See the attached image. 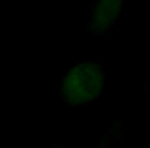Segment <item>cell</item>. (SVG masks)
I'll return each mask as SVG.
<instances>
[{
  "mask_svg": "<svg viewBox=\"0 0 150 148\" xmlns=\"http://www.w3.org/2000/svg\"><path fill=\"white\" fill-rule=\"evenodd\" d=\"M102 65L90 61H81L71 66L63 77L60 97L69 107H78L97 99L105 84Z\"/></svg>",
  "mask_w": 150,
  "mask_h": 148,
  "instance_id": "1",
  "label": "cell"
},
{
  "mask_svg": "<svg viewBox=\"0 0 150 148\" xmlns=\"http://www.w3.org/2000/svg\"><path fill=\"white\" fill-rule=\"evenodd\" d=\"M125 0H93L88 11V30L96 37L106 35L118 20Z\"/></svg>",
  "mask_w": 150,
  "mask_h": 148,
  "instance_id": "2",
  "label": "cell"
}]
</instances>
